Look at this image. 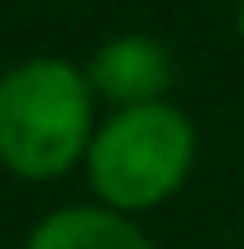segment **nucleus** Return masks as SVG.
Returning <instances> with one entry per match:
<instances>
[{
    "mask_svg": "<svg viewBox=\"0 0 244 249\" xmlns=\"http://www.w3.org/2000/svg\"><path fill=\"white\" fill-rule=\"evenodd\" d=\"M96 91L67 58H24L0 72V168L19 182H58L87 163Z\"/></svg>",
    "mask_w": 244,
    "mask_h": 249,
    "instance_id": "nucleus-1",
    "label": "nucleus"
},
{
    "mask_svg": "<svg viewBox=\"0 0 244 249\" xmlns=\"http://www.w3.org/2000/svg\"><path fill=\"white\" fill-rule=\"evenodd\" d=\"M24 249H153L139 220L105 206H58L29 230Z\"/></svg>",
    "mask_w": 244,
    "mask_h": 249,
    "instance_id": "nucleus-4",
    "label": "nucleus"
},
{
    "mask_svg": "<svg viewBox=\"0 0 244 249\" xmlns=\"http://www.w3.org/2000/svg\"><path fill=\"white\" fill-rule=\"evenodd\" d=\"M235 29H240V38H244V0H240V10H235Z\"/></svg>",
    "mask_w": 244,
    "mask_h": 249,
    "instance_id": "nucleus-5",
    "label": "nucleus"
},
{
    "mask_svg": "<svg viewBox=\"0 0 244 249\" xmlns=\"http://www.w3.org/2000/svg\"><path fill=\"white\" fill-rule=\"evenodd\" d=\"M87 82H91L96 101H110L115 110L124 106H153L168 101L173 87V53L158 34H115L105 38L87 62Z\"/></svg>",
    "mask_w": 244,
    "mask_h": 249,
    "instance_id": "nucleus-3",
    "label": "nucleus"
},
{
    "mask_svg": "<svg viewBox=\"0 0 244 249\" xmlns=\"http://www.w3.org/2000/svg\"><path fill=\"white\" fill-rule=\"evenodd\" d=\"M196 163V124L182 106L153 101V106H124L96 124L87 149V182L96 206L144 216L173 201Z\"/></svg>",
    "mask_w": 244,
    "mask_h": 249,
    "instance_id": "nucleus-2",
    "label": "nucleus"
}]
</instances>
